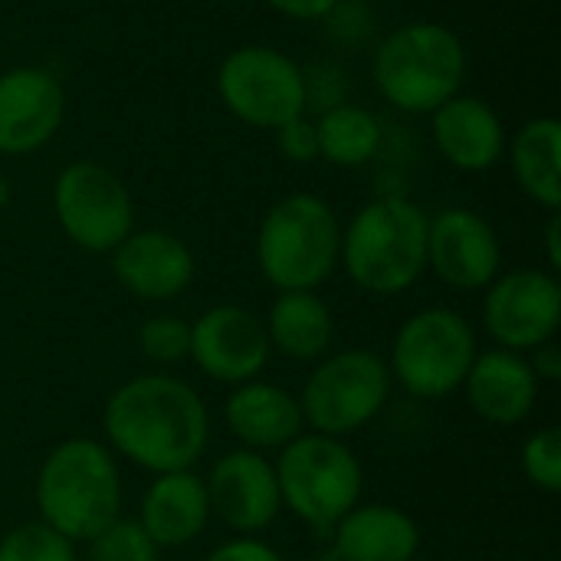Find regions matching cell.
Segmentation results:
<instances>
[{"instance_id":"cell-1","label":"cell","mask_w":561,"mask_h":561,"mask_svg":"<svg viewBox=\"0 0 561 561\" xmlns=\"http://www.w3.org/2000/svg\"><path fill=\"white\" fill-rule=\"evenodd\" d=\"M102 427L115 454L158 477L191 470L210 437V417L201 394L168 375L125 381L108 398Z\"/></svg>"},{"instance_id":"cell-6","label":"cell","mask_w":561,"mask_h":561,"mask_svg":"<svg viewBox=\"0 0 561 561\" xmlns=\"http://www.w3.org/2000/svg\"><path fill=\"white\" fill-rule=\"evenodd\" d=\"M273 470L283 506L319 536H332L335 523L362 500V463L335 437L299 434Z\"/></svg>"},{"instance_id":"cell-15","label":"cell","mask_w":561,"mask_h":561,"mask_svg":"<svg viewBox=\"0 0 561 561\" xmlns=\"http://www.w3.org/2000/svg\"><path fill=\"white\" fill-rule=\"evenodd\" d=\"M204 486L210 513H217L240 536L270 529L283 510L276 470L256 450H230L220 457Z\"/></svg>"},{"instance_id":"cell-2","label":"cell","mask_w":561,"mask_h":561,"mask_svg":"<svg viewBox=\"0 0 561 561\" xmlns=\"http://www.w3.org/2000/svg\"><path fill=\"white\" fill-rule=\"evenodd\" d=\"M427 224L431 217L411 197H375L342 230L339 263L358 289L398 296L427 270Z\"/></svg>"},{"instance_id":"cell-16","label":"cell","mask_w":561,"mask_h":561,"mask_svg":"<svg viewBox=\"0 0 561 561\" xmlns=\"http://www.w3.org/2000/svg\"><path fill=\"white\" fill-rule=\"evenodd\" d=\"M112 273L131 296L168 302L191 286L194 253L168 230H131L112 250Z\"/></svg>"},{"instance_id":"cell-22","label":"cell","mask_w":561,"mask_h":561,"mask_svg":"<svg viewBox=\"0 0 561 561\" xmlns=\"http://www.w3.org/2000/svg\"><path fill=\"white\" fill-rule=\"evenodd\" d=\"M270 348L293 362H319L332 345V312L316 289L279 293L266 316Z\"/></svg>"},{"instance_id":"cell-9","label":"cell","mask_w":561,"mask_h":561,"mask_svg":"<svg viewBox=\"0 0 561 561\" xmlns=\"http://www.w3.org/2000/svg\"><path fill=\"white\" fill-rule=\"evenodd\" d=\"M391 394L388 365L368 348L335 352L309 375L299 408L306 424L325 437H348L371 424Z\"/></svg>"},{"instance_id":"cell-32","label":"cell","mask_w":561,"mask_h":561,"mask_svg":"<svg viewBox=\"0 0 561 561\" xmlns=\"http://www.w3.org/2000/svg\"><path fill=\"white\" fill-rule=\"evenodd\" d=\"M533 371L539 381H559L561 378V348H556L552 342H542L533 348V358H529Z\"/></svg>"},{"instance_id":"cell-20","label":"cell","mask_w":561,"mask_h":561,"mask_svg":"<svg viewBox=\"0 0 561 561\" xmlns=\"http://www.w3.org/2000/svg\"><path fill=\"white\" fill-rule=\"evenodd\" d=\"M329 539L339 561H414L421 549L417 523L385 503L348 510Z\"/></svg>"},{"instance_id":"cell-11","label":"cell","mask_w":561,"mask_h":561,"mask_svg":"<svg viewBox=\"0 0 561 561\" xmlns=\"http://www.w3.org/2000/svg\"><path fill=\"white\" fill-rule=\"evenodd\" d=\"M486 332L506 352H533L552 342L561 325V286L556 273L513 270L490 283L483 299Z\"/></svg>"},{"instance_id":"cell-27","label":"cell","mask_w":561,"mask_h":561,"mask_svg":"<svg viewBox=\"0 0 561 561\" xmlns=\"http://www.w3.org/2000/svg\"><path fill=\"white\" fill-rule=\"evenodd\" d=\"M138 345H141V352L151 362L174 365V362L187 358V348H191V322H184L178 316H151L138 329Z\"/></svg>"},{"instance_id":"cell-28","label":"cell","mask_w":561,"mask_h":561,"mask_svg":"<svg viewBox=\"0 0 561 561\" xmlns=\"http://www.w3.org/2000/svg\"><path fill=\"white\" fill-rule=\"evenodd\" d=\"M523 473L536 490L561 493V431L546 427L523 447Z\"/></svg>"},{"instance_id":"cell-12","label":"cell","mask_w":561,"mask_h":561,"mask_svg":"<svg viewBox=\"0 0 561 561\" xmlns=\"http://www.w3.org/2000/svg\"><path fill=\"white\" fill-rule=\"evenodd\" d=\"M500 237L483 214L470 207H450L427 224V266L447 286L477 293L500 276Z\"/></svg>"},{"instance_id":"cell-4","label":"cell","mask_w":561,"mask_h":561,"mask_svg":"<svg viewBox=\"0 0 561 561\" xmlns=\"http://www.w3.org/2000/svg\"><path fill=\"white\" fill-rule=\"evenodd\" d=\"M467 46L434 20H414L391 30L371 59V76L385 102L411 115H431L467 82Z\"/></svg>"},{"instance_id":"cell-7","label":"cell","mask_w":561,"mask_h":561,"mask_svg":"<svg viewBox=\"0 0 561 561\" xmlns=\"http://www.w3.org/2000/svg\"><path fill=\"white\" fill-rule=\"evenodd\" d=\"M217 95L224 108L253 128L276 131L283 122L306 115V72L283 49L250 43L224 56L217 69Z\"/></svg>"},{"instance_id":"cell-25","label":"cell","mask_w":561,"mask_h":561,"mask_svg":"<svg viewBox=\"0 0 561 561\" xmlns=\"http://www.w3.org/2000/svg\"><path fill=\"white\" fill-rule=\"evenodd\" d=\"M0 561H76V549L46 523H23L0 539Z\"/></svg>"},{"instance_id":"cell-19","label":"cell","mask_w":561,"mask_h":561,"mask_svg":"<svg viewBox=\"0 0 561 561\" xmlns=\"http://www.w3.org/2000/svg\"><path fill=\"white\" fill-rule=\"evenodd\" d=\"M210 519L207 486L197 473H161L141 500V529L158 549H181L194 542Z\"/></svg>"},{"instance_id":"cell-29","label":"cell","mask_w":561,"mask_h":561,"mask_svg":"<svg viewBox=\"0 0 561 561\" xmlns=\"http://www.w3.org/2000/svg\"><path fill=\"white\" fill-rule=\"evenodd\" d=\"M276 145L279 151L296 161V164H309V161H319V138H316V122L306 118V115H296L289 122H283L276 128Z\"/></svg>"},{"instance_id":"cell-14","label":"cell","mask_w":561,"mask_h":561,"mask_svg":"<svg viewBox=\"0 0 561 561\" xmlns=\"http://www.w3.org/2000/svg\"><path fill=\"white\" fill-rule=\"evenodd\" d=\"M66 118L62 82L39 66L0 72V154L23 158L56 138Z\"/></svg>"},{"instance_id":"cell-18","label":"cell","mask_w":561,"mask_h":561,"mask_svg":"<svg viewBox=\"0 0 561 561\" xmlns=\"http://www.w3.org/2000/svg\"><path fill=\"white\" fill-rule=\"evenodd\" d=\"M467 398L470 408L496 424V427H513L523 424L539 398V378L519 352L493 348V352H477L470 371H467Z\"/></svg>"},{"instance_id":"cell-13","label":"cell","mask_w":561,"mask_h":561,"mask_svg":"<svg viewBox=\"0 0 561 561\" xmlns=\"http://www.w3.org/2000/svg\"><path fill=\"white\" fill-rule=\"evenodd\" d=\"M270 352L266 325L240 306H214L191 325L187 355L214 381H253L266 368Z\"/></svg>"},{"instance_id":"cell-10","label":"cell","mask_w":561,"mask_h":561,"mask_svg":"<svg viewBox=\"0 0 561 561\" xmlns=\"http://www.w3.org/2000/svg\"><path fill=\"white\" fill-rule=\"evenodd\" d=\"M53 214L85 253H112L135 230V201L125 181L99 161H72L53 181Z\"/></svg>"},{"instance_id":"cell-21","label":"cell","mask_w":561,"mask_h":561,"mask_svg":"<svg viewBox=\"0 0 561 561\" xmlns=\"http://www.w3.org/2000/svg\"><path fill=\"white\" fill-rule=\"evenodd\" d=\"M227 427L247 450L260 454L293 444L306 431V417L299 398L289 391L266 381H247L227 398Z\"/></svg>"},{"instance_id":"cell-30","label":"cell","mask_w":561,"mask_h":561,"mask_svg":"<svg viewBox=\"0 0 561 561\" xmlns=\"http://www.w3.org/2000/svg\"><path fill=\"white\" fill-rule=\"evenodd\" d=\"M207 561H283V556L276 549H270L266 542L243 536V539H233V542H224L220 549H214Z\"/></svg>"},{"instance_id":"cell-3","label":"cell","mask_w":561,"mask_h":561,"mask_svg":"<svg viewBox=\"0 0 561 561\" xmlns=\"http://www.w3.org/2000/svg\"><path fill=\"white\" fill-rule=\"evenodd\" d=\"M39 523L69 542H89L122 513V477L108 447L89 437L49 450L36 477Z\"/></svg>"},{"instance_id":"cell-5","label":"cell","mask_w":561,"mask_h":561,"mask_svg":"<svg viewBox=\"0 0 561 561\" xmlns=\"http://www.w3.org/2000/svg\"><path fill=\"white\" fill-rule=\"evenodd\" d=\"M342 253V227L319 194H289L276 201L256 230V263L279 293L322 286Z\"/></svg>"},{"instance_id":"cell-26","label":"cell","mask_w":561,"mask_h":561,"mask_svg":"<svg viewBox=\"0 0 561 561\" xmlns=\"http://www.w3.org/2000/svg\"><path fill=\"white\" fill-rule=\"evenodd\" d=\"M92 561H158V546L138 519H115L89 539Z\"/></svg>"},{"instance_id":"cell-34","label":"cell","mask_w":561,"mask_h":561,"mask_svg":"<svg viewBox=\"0 0 561 561\" xmlns=\"http://www.w3.org/2000/svg\"><path fill=\"white\" fill-rule=\"evenodd\" d=\"M10 197H13V191H10V181H7V174L0 171V210L10 204Z\"/></svg>"},{"instance_id":"cell-17","label":"cell","mask_w":561,"mask_h":561,"mask_svg":"<svg viewBox=\"0 0 561 561\" xmlns=\"http://www.w3.org/2000/svg\"><path fill=\"white\" fill-rule=\"evenodd\" d=\"M431 135L447 164L467 174L490 171L506 154V125L480 95H454L431 112Z\"/></svg>"},{"instance_id":"cell-24","label":"cell","mask_w":561,"mask_h":561,"mask_svg":"<svg viewBox=\"0 0 561 561\" xmlns=\"http://www.w3.org/2000/svg\"><path fill=\"white\" fill-rule=\"evenodd\" d=\"M319 158L335 168H362L381 148V125L378 118L352 102H339L316 118Z\"/></svg>"},{"instance_id":"cell-31","label":"cell","mask_w":561,"mask_h":561,"mask_svg":"<svg viewBox=\"0 0 561 561\" xmlns=\"http://www.w3.org/2000/svg\"><path fill=\"white\" fill-rule=\"evenodd\" d=\"M266 7H273L276 13L289 16V20H329L335 13V7L342 0H263Z\"/></svg>"},{"instance_id":"cell-8","label":"cell","mask_w":561,"mask_h":561,"mask_svg":"<svg viewBox=\"0 0 561 561\" xmlns=\"http://www.w3.org/2000/svg\"><path fill=\"white\" fill-rule=\"evenodd\" d=\"M477 358V335L454 309H424L411 316L391 345V378L414 398H447Z\"/></svg>"},{"instance_id":"cell-23","label":"cell","mask_w":561,"mask_h":561,"mask_svg":"<svg viewBox=\"0 0 561 561\" xmlns=\"http://www.w3.org/2000/svg\"><path fill=\"white\" fill-rule=\"evenodd\" d=\"M516 184L549 214L561 207V122L552 115L529 118L510 138Z\"/></svg>"},{"instance_id":"cell-33","label":"cell","mask_w":561,"mask_h":561,"mask_svg":"<svg viewBox=\"0 0 561 561\" xmlns=\"http://www.w3.org/2000/svg\"><path fill=\"white\" fill-rule=\"evenodd\" d=\"M546 250H549V266L552 273L561 270V217L559 210H552L549 227H546Z\"/></svg>"}]
</instances>
